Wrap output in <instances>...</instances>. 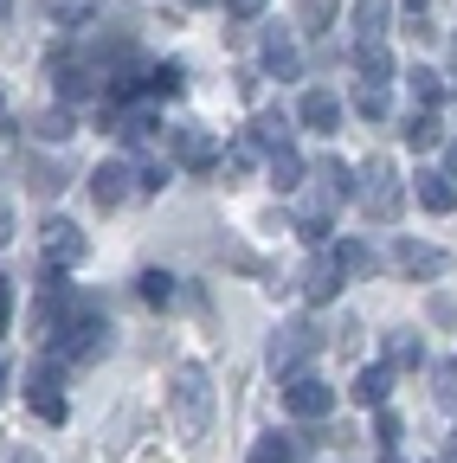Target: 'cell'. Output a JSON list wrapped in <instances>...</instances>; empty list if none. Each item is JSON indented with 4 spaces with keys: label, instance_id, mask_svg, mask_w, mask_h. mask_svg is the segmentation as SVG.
<instances>
[{
    "label": "cell",
    "instance_id": "6da1fadb",
    "mask_svg": "<svg viewBox=\"0 0 457 463\" xmlns=\"http://www.w3.org/2000/svg\"><path fill=\"white\" fill-rule=\"evenodd\" d=\"M355 194V174H348V161H316L309 167V181H303V213H297V225H303V239L309 245H322V232H328V219H335V206Z\"/></svg>",
    "mask_w": 457,
    "mask_h": 463
},
{
    "label": "cell",
    "instance_id": "7a4b0ae2",
    "mask_svg": "<svg viewBox=\"0 0 457 463\" xmlns=\"http://www.w3.org/2000/svg\"><path fill=\"white\" fill-rule=\"evenodd\" d=\"M167 412H175V438L181 444L206 438V425H213V380H206V367H175V380H167Z\"/></svg>",
    "mask_w": 457,
    "mask_h": 463
},
{
    "label": "cell",
    "instance_id": "3957f363",
    "mask_svg": "<svg viewBox=\"0 0 457 463\" xmlns=\"http://www.w3.org/2000/svg\"><path fill=\"white\" fill-rule=\"evenodd\" d=\"M103 316L97 309H71L59 328H52V361H97L103 354Z\"/></svg>",
    "mask_w": 457,
    "mask_h": 463
},
{
    "label": "cell",
    "instance_id": "277c9868",
    "mask_svg": "<svg viewBox=\"0 0 457 463\" xmlns=\"http://www.w3.org/2000/svg\"><path fill=\"white\" fill-rule=\"evenodd\" d=\"M355 200H361V213H367V219L393 225V219H399V206H406V187H399V174H393L386 161H367V167H361V181H355Z\"/></svg>",
    "mask_w": 457,
    "mask_h": 463
},
{
    "label": "cell",
    "instance_id": "5b68a950",
    "mask_svg": "<svg viewBox=\"0 0 457 463\" xmlns=\"http://www.w3.org/2000/svg\"><path fill=\"white\" fill-rule=\"evenodd\" d=\"M322 347V328L316 322H283L277 335H271V373H290L297 361H309Z\"/></svg>",
    "mask_w": 457,
    "mask_h": 463
},
{
    "label": "cell",
    "instance_id": "8992f818",
    "mask_svg": "<svg viewBox=\"0 0 457 463\" xmlns=\"http://www.w3.org/2000/svg\"><path fill=\"white\" fill-rule=\"evenodd\" d=\"M71 309H78V303H71V283H65V270H52V264H45L39 303H33V335H45V341H52V328H59Z\"/></svg>",
    "mask_w": 457,
    "mask_h": 463
},
{
    "label": "cell",
    "instance_id": "52a82bcc",
    "mask_svg": "<svg viewBox=\"0 0 457 463\" xmlns=\"http://www.w3.org/2000/svg\"><path fill=\"white\" fill-rule=\"evenodd\" d=\"M59 367H65V361H52V354H45V361L33 367V380H26V399H33V412H39L45 425H65V392H59Z\"/></svg>",
    "mask_w": 457,
    "mask_h": 463
},
{
    "label": "cell",
    "instance_id": "ba28073f",
    "mask_svg": "<svg viewBox=\"0 0 457 463\" xmlns=\"http://www.w3.org/2000/svg\"><path fill=\"white\" fill-rule=\"evenodd\" d=\"M84 245H90V239H84L71 219H45V225H39V251H45V264H52V270L78 264V258H84Z\"/></svg>",
    "mask_w": 457,
    "mask_h": 463
},
{
    "label": "cell",
    "instance_id": "9c48e42d",
    "mask_svg": "<svg viewBox=\"0 0 457 463\" xmlns=\"http://www.w3.org/2000/svg\"><path fill=\"white\" fill-rule=\"evenodd\" d=\"M283 405H290V419H328L335 386H328V380H316V373H297L290 386H283Z\"/></svg>",
    "mask_w": 457,
    "mask_h": 463
},
{
    "label": "cell",
    "instance_id": "30bf717a",
    "mask_svg": "<svg viewBox=\"0 0 457 463\" xmlns=\"http://www.w3.org/2000/svg\"><path fill=\"white\" fill-rule=\"evenodd\" d=\"M444 264H451V258H444L438 245H419V239H399V245H393V270H399V277H413V283L444 277Z\"/></svg>",
    "mask_w": 457,
    "mask_h": 463
},
{
    "label": "cell",
    "instance_id": "8fae6325",
    "mask_svg": "<svg viewBox=\"0 0 457 463\" xmlns=\"http://www.w3.org/2000/svg\"><path fill=\"white\" fill-rule=\"evenodd\" d=\"M348 26H355V52H367V45H386V26H393V0H355V7H348Z\"/></svg>",
    "mask_w": 457,
    "mask_h": 463
},
{
    "label": "cell",
    "instance_id": "7c38bea8",
    "mask_svg": "<svg viewBox=\"0 0 457 463\" xmlns=\"http://www.w3.org/2000/svg\"><path fill=\"white\" fill-rule=\"evenodd\" d=\"M341 264H335V251H309V264H303V297L309 303H335L341 297Z\"/></svg>",
    "mask_w": 457,
    "mask_h": 463
},
{
    "label": "cell",
    "instance_id": "4fadbf2b",
    "mask_svg": "<svg viewBox=\"0 0 457 463\" xmlns=\"http://www.w3.org/2000/svg\"><path fill=\"white\" fill-rule=\"evenodd\" d=\"M129 181H136V167H129V161H103V167L90 174V200H97L103 213H117V206L129 200Z\"/></svg>",
    "mask_w": 457,
    "mask_h": 463
},
{
    "label": "cell",
    "instance_id": "5bb4252c",
    "mask_svg": "<svg viewBox=\"0 0 457 463\" xmlns=\"http://www.w3.org/2000/svg\"><path fill=\"white\" fill-rule=\"evenodd\" d=\"M167 148H175V161H181V167H194V174L219 167V142H213L206 129H175V136H167Z\"/></svg>",
    "mask_w": 457,
    "mask_h": 463
},
{
    "label": "cell",
    "instance_id": "9a60e30c",
    "mask_svg": "<svg viewBox=\"0 0 457 463\" xmlns=\"http://www.w3.org/2000/svg\"><path fill=\"white\" fill-rule=\"evenodd\" d=\"M297 123H303V129H316V136H335V123H341V103H335L328 90H303V103H297Z\"/></svg>",
    "mask_w": 457,
    "mask_h": 463
},
{
    "label": "cell",
    "instance_id": "2e32d148",
    "mask_svg": "<svg viewBox=\"0 0 457 463\" xmlns=\"http://www.w3.org/2000/svg\"><path fill=\"white\" fill-rule=\"evenodd\" d=\"M413 200H419L425 213H451V206H457V187H451V174H444V167H425L419 181H413Z\"/></svg>",
    "mask_w": 457,
    "mask_h": 463
},
{
    "label": "cell",
    "instance_id": "e0dca14e",
    "mask_svg": "<svg viewBox=\"0 0 457 463\" xmlns=\"http://www.w3.org/2000/svg\"><path fill=\"white\" fill-rule=\"evenodd\" d=\"M52 84H59V97H65V103H78V97H90V90H97V71L84 65V58H59V65H52Z\"/></svg>",
    "mask_w": 457,
    "mask_h": 463
},
{
    "label": "cell",
    "instance_id": "ac0fdd59",
    "mask_svg": "<svg viewBox=\"0 0 457 463\" xmlns=\"http://www.w3.org/2000/svg\"><path fill=\"white\" fill-rule=\"evenodd\" d=\"M264 167H271V187H277V194H297V187L309 181V167H303V155H297V148H271V155H264Z\"/></svg>",
    "mask_w": 457,
    "mask_h": 463
},
{
    "label": "cell",
    "instance_id": "d6986e66",
    "mask_svg": "<svg viewBox=\"0 0 457 463\" xmlns=\"http://www.w3.org/2000/svg\"><path fill=\"white\" fill-rule=\"evenodd\" d=\"M348 392H355L361 405H374V412H380V405H386V392H393V367H386V361H380V367H361Z\"/></svg>",
    "mask_w": 457,
    "mask_h": 463
},
{
    "label": "cell",
    "instance_id": "ffe728a7",
    "mask_svg": "<svg viewBox=\"0 0 457 463\" xmlns=\"http://www.w3.org/2000/svg\"><path fill=\"white\" fill-rule=\"evenodd\" d=\"M264 65H271L277 78H297V45H290V33H283V26L264 33Z\"/></svg>",
    "mask_w": 457,
    "mask_h": 463
},
{
    "label": "cell",
    "instance_id": "44dd1931",
    "mask_svg": "<svg viewBox=\"0 0 457 463\" xmlns=\"http://www.w3.org/2000/svg\"><path fill=\"white\" fill-rule=\"evenodd\" d=\"M419 361H425L419 335H413V328H393V335H386V367L399 373V367H419Z\"/></svg>",
    "mask_w": 457,
    "mask_h": 463
},
{
    "label": "cell",
    "instance_id": "7402d4cb",
    "mask_svg": "<svg viewBox=\"0 0 457 463\" xmlns=\"http://www.w3.org/2000/svg\"><path fill=\"white\" fill-rule=\"evenodd\" d=\"M252 142L271 155V148H290V116H283V109H264L258 116V129H252Z\"/></svg>",
    "mask_w": 457,
    "mask_h": 463
},
{
    "label": "cell",
    "instance_id": "603a6c76",
    "mask_svg": "<svg viewBox=\"0 0 457 463\" xmlns=\"http://www.w3.org/2000/svg\"><path fill=\"white\" fill-rule=\"evenodd\" d=\"M438 136H444V129H438V109H413V123H406V148H419V155H425V148H438Z\"/></svg>",
    "mask_w": 457,
    "mask_h": 463
},
{
    "label": "cell",
    "instance_id": "cb8c5ba5",
    "mask_svg": "<svg viewBox=\"0 0 457 463\" xmlns=\"http://www.w3.org/2000/svg\"><path fill=\"white\" fill-rule=\"evenodd\" d=\"M335 264H341V277H367V270H374V251H367L361 239H341V245H335Z\"/></svg>",
    "mask_w": 457,
    "mask_h": 463
},
{
    "label": "cell",
    "instance_id": "d4e9b609",
    "mask_svg": "<svg viewBox=\"0 0 457 463\" xmlns=\"http://www.w3.org/2000/svg\"><path fill=\"white\" fill-rule=\"evenodd\" d=\"M26 187H33L39 200H52V194H59V187H65V174H59V167H52V161H39V155H33V161H26Z\"/></svg>",
    "mask_w": 457,
    "mask_h": 463
},
{
    "label": "cell",
    "instance_id": "484cf974",
    "mask_svg": "<svg viewBox=\"0 0 457 463\" xmlns=\"http://www.w3.org/2000/svg\"><path fill=\"white\" fill-rule=\"evenodd\" d=\"M252 463H297V438H277V431L258 438L252 444Z\"/></svg>",
    "mask_w": 457,
    "mask_h": 463
},
{
    "label": "cell",
    "instance_id": "4316f807",
    "mask_svg": "<svg viewBox=\"0 0 457 463\" xmlns=\"http://www.w3.org/2000/svg\"><path fill=\"white\" fill-rule=\"evenodd\" d=\"M136 289H142V303H155V309H161V303H175V277H167V270H142Z\"/></svg>",
    "mask_w": 457,
    "mask_h": 463
},
{
    "label": "cell",
    "instance_id": "83f0119b",
    "mask_svg": "<svg viewBox=\"0 0 457 463\" xmlns=\"http://www.w3.org/2000/svg\"><path fill=\"white\" fill-rule=\"evenodd\" d=\"M355 109L367 116V123H380V116H386V84H374V78H361V84H355Z\"/></svg>",
    "mask_w": 457,
    "mask_h": 463
},
{
    "label": "cell",
    "instance_id": "f1b7e54d",
    "mask_svg": "<svg viewBox=\"0 0 457 463\" xmlns=\"http://www.w3.org/2000/svg\"><path fill=\"white\" fill-rule=\"evenodd\" d=\"M355 65H361V78L386 84V78H393V52H386V45H367V52H355Z\"/></svg>",
    "mask_w": 457,
    "mask_h": 463
},
{
    "label": "cell",
    "instance_id": "f546056e",
    "mask_svg": "<svg viewBox=\"0 0 457 463\" xmlns=\"http://www.w3.org/2000/svg\"><path fill=\"white\" fill-rule=\"evenodd\" d=\"M406 78H413V97H419V109H438V103H444V84H438V71H425V65H419V71H406Z\"/></svg>",
    "mask_w": 457,
    "mask_h": 463
},
{
    "label": "cell",
    "instance_id": "4dcf8cb0",
    "mask_svg": "<svg viewBox=\"0 0 457 463\" xmlns=\"http://www.w3.org/2000/svg\"><path fill=\"white\" fill-rule=\"evenodd\" d=\"M117 136H123V142H148V136H155V116H148V109L117 116Z\"/></svg>",
    "mask_w": 457,
    "mask_h": 463
},
{
    "label": "cell",
    "instance_id": "1f68e13d",
    "mask_svg": "<svg viewBox=\"0 0 457 463\" xmlns=\"http://www.w3.org/2000/svg\"><path fill=\"white\" fill-rule=\"evenodd\" d=\"M181 84H187L181 65H155V71H148V90H155V97H181Z\"/></svg>",
    "mask_w": 457,
    "mask_h": 463
},
{
    "label": "cell",
    "instance_id": "d6a6232c",
    "mask_svg": "<svg viewBox=\"0 0 457 463\" xmlns=\"http://www.w3.org/2000/svg\"><path fill=\"white\" fill-rule=\"evenodd\" d=\"M39 136H52V142H65L71 136V116L59 109V116H39Z\"/></svg>",
    "mask_w": 457,
    "mask_h": 463
},
{
    "label": "cell",
    "instance_id": "836d02e7",
    "mask_svg": "<svg viewBox=\"0 0 457 463\" xmlns=\"http://www.w3.org/2000/svg\"><path fill=\"white\" fill-rule=\"evenodd\" d=\"M374 438H380V450H393V444H399V419L386 412V405H380V425H374Z\"/></svg>",
    "mask_w": 457,
    "mask_h": 463
},
{
    "label": "cell",
    "instance_id": "e575fe53",
    "mask_svg": "<svg viewBox=\"0 0 457 463\" xmlns=\"http://www.w3.org/2000/svg\"><path fill=\"white\" fill-rule=\"evenodd\" d=\"M457 392V367H432V399H451Z\"/></svg>",
    "mask_w": 457,
    "mask_h": 463
},
{
    "label": "cell",
    "instance_id": "d590c367",
    "mask_svg": "<svg viewBox=\"0 0 457 463\" xmlns=\"http://www.w3.org/2000/svg\"><path fill=\"white\" fill-rule=\"evenodd\" d=\"M7 322H14V277H0V335H7Z\"/></svg>",
    "mask_w": 457,
    "mask_h": 463
},
{
    "label": "cell",
    "instance_id": "8d00e7d4",
    "mask_svg": "<svg viewBox=\"0 0 457 463\" xmlns=\"http://www.w3.org/2000/svg\"><path fill=\"white\" fill-rule=\"evenodd\" d=\"M258 7H264V0H225V14H233V20H252Z\"/></svg>",
    "mask_w": 457,
    "mask_h": 463
},
{
    "label": "cell",
    "instance_id": "74e56055",
    "mask_svg": "<svg viewBox=\"0 0 457 463\" xmlns=\"http://www.w3.org/2000/svg\"><path fill=\"white\" fill-rule=\"evenodd\" d=\"M7 239H14V206L0 200V245H7Z\"/></svg>",
    "mask_w": 457,
    "mask_h": 463
},
{
    "label": "cell",
    "instance_id": "f35d334b",
    "mask_svg": "<svg viewBox=\"0 0 457 463\" xmlns=\"http://www.w3.org/2000/svg\"><path fill=\"white\" fill-rule=\"evenodd\" d=\"M444 174H451V181H457V142L444 148Z\"/></svg>",
    "mask_w": 457,
    "mask_h": 463
},
{
    "label": "cell",
    "instance_id": "ab89813d",
    "mask_svg": "<svg viewBox=\"0 0 457 463\" xmlns=\"http://www.w3.org/2000/svg\"><path fill=\"white\" fill-rule=\"evenodd\" d=\"M0 20H14V0H0Z\"/></svg>",
    "mask_w": 457,
    "mask_h": 463
},
{
    "label": "cell",
    "instance_id": "60d3db41",
    "mask_svg": "<svg viewBox=\"0 0 457 463\" xmlns=\"http://www.w3.org/2000/svg\"><path fill=\"white\" fill-rule=\"evenodd\" d=\"M0 392H7V361H0Z\"/></svg>",
    "mask_w": 457,
    "mask_h": 463
},
{
    "label": "cell",
    "instance_id": "b9f144b4",
    "mask_svg": "<svg viewBox=\"0 0 457 463\" xmlns=\"http://www.w3.org/2000/svg\"><path fill=\"white\" fill-rule=\"evenodd\" d=\"M200 7H225V0H200Z\"/></svg>",
    "mask_w": 457,
    "mask_h": 463
},
{
    "label": "cell",
    "instance_id": "7bdbcfd3",
    "mask_svg": "<svg viewBox=\"0 0 457 463\" xmlns=\"http://www.w3.org/2000/svg\"><path fill=\"white\" fill-rule=\"evenodd\" d=\"M406 7H425V0H406Z\"/></svg>",
    "mask_w": 457,
    "mask_h": 463
},
{
    "label": "cell",
    "instance_id": "ee69618b",
    "mask_svg": "<svg viewBox=\"0 0 457 463\" xmlns=\"http://www.w3.org/2000/svg\"><path fill=\"white\" fill-rule=\"evenodd\" d=\"M0 109H7V90H0Z\"/></svg>",
    "mask_w": 457,
    "mask_h": 463
},
{
    "label": "cell",
    "instance_id": "f6af8a7d",
    "mask_svg": "<svg viewBox=\"0 0 457 463\" xmlns=\"http://www.w3.org/2000/svg\"><path fill=\"white\" fill-rule=\"evenodd\" d=\"M444 463H457V450H451V457H444Z\"/></svg>",
    "mask_w": 457,
    "mask_h": 463
},
{
    "label": "cell",
    "instance_id": "bcb514c9",
    "mask_svg": "<svg viewBox=\"0 0 457 463\" xmlns=\"http://www.w3.org/2000/svg\"><path fill=\"white\" fill-rule=\"evenodd\" d=\"M386 463H393V450H386Z\"/></svg>",
    "mask_w": 457,
    "mask_h": 463
}]
</instances>
